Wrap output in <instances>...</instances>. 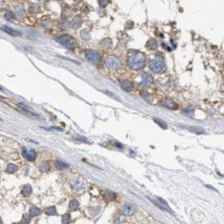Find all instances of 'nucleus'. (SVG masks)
Listing matches in <instances>:
<instances>
[{
    "label": "nucleus",
    "instance_id": "obj_1",
    "mask_svg": "<svg viewBox=\"0 0 224 224\" xmlns=\"http://www.w3.org/2000/svg\"><path fill=\"white\" fill-rule=\"evenodd\" d=\"M127 63L129 67L133 70H140L145 66V56L139 51H132L128 56Z\"/></svg>",
    "mask_w": 224,
    "mask_h": 224
},
{
    "label": "nucleus",
    "instance_id": "obj_2",
    "mask_svg": "<svg viewBox=\"0 0 224 224\" xmlns=\"http://www.w3.org/2000/svg\"><path fill=\"white\" fill-rule=\"evenodd\" d=\"M149 67L152 72L157 73L163 72L165 69V63L163 56L160 54L153 56V58L149 61Z\"/></svg>",
    "mask_w": 224,
    "mask_h": 224
},
{
    "label": "nucleus",
    "instance_id": "obj_3",
    "mask_svg": "<svg viewBox=\"0 0 224 224\" xmlns=\"http://www.w3.org/2000/svg\"><path fill=\"white\" fill-rule=\"evenodd\" d=\"M56 41L66 47H72L76 44L75 40L72 36L68 35H62V36H58L56 38Z\"/></svg>",
    "mask_w": 224,
    "mask_h": 224
},
{
    "label": "nucleus",
    "instance_id": "obj_4",
    "mask_svg": "<svg viewBox=\"0 0 224 224\" xmlns=\"http://www.w3.org/2000/svg\"><path fill=\"white\" fill-rule=\"evenodd\" d=\"M136 82L139 86L147 87L152 84V79L147 73H142L136 79Z\"/></svg>",
    "mask_w": 224,
    "mask_h": 224
},
{
    "label": "nucleus",
    "instance_id": "obj_5",
    "mask_svg": "<svg viewBox=\"0 0 224 224\" xmlns=\"http://www.w3.org/2000/svg\"><path fill=\"white\" fill-rule=\"evenodd\" d=\"M105 65L109 68L118 69L121 67V62L119 61V59L116 58L115 56H109L105 60Z\"/></svg>",
    "mask_w": 224,
    "mask_h": 224
},
{
    "label": "nucleus",
    "instance_id": "obj_6",
    "mask_svg": "<svg viewBox=\"0 0 224 224\" xmlns=\"http://www.w3.org/2000/svg\"><path fill=\"white\" fill-rule=\"evenodd\" d=\"M85 57H86L88 61H90L92 62H94V63L99 62L100 60V54L97 51H94V50H87L85 51Z\"/></svg>",
    "mask_w": 224,
    "mask_h": 224
},
{
    "label": "nucleus",
    "instance_id": "obj_7",
    "mask_svg": "<svg viewBox=\"0 0 224 224\" xmlns=\"http://www.w3.org/2000/svg\"><path fill=\"white\" fill-rule=\"evenodd\" d=\"M22 156L29 161H33L36 158V152L34 149L31 148H24L22 149Z\"/></svg>",
    "mask_w": 224,
    "mask_h": 224
},
{
    "label": "nucleus",
    "instance_id": "obj_8",
    "mask_svg": "<svg viewBox=\"0 0 224 224\" xmlns=\"http://www.w3.org/2000/svg\"><path fill=\"white\" fill-rule=\"evenodd\" d=\"M136 211H137V207H136L134 205L131 204V203H126V204H125L122 209L123 213H124L125 215H126V216H131V215L134 214Z\"/></svg>",
    "mask_w": 224,
    "mask_h": 224
},
{
    "label": "nucleus",
    "instance_id": "obj_9",
    "mask_svg": "<svg viewBox=\"0 0 224 224\" xmlns=\"http://www.w3.org/2000/svg\"><path fill=\"white\" fill-rule=\"evenodd\" d=\"M71 184H72V188L74 189L76 191H80V190L84 189V184L79 179H74L71 182Z\"/></svg>",
    "mask_w": 224,
    "mask_h": 224
},
{
    "label": "nucleus",
    "instance_id": "obj_10",
    "mask_svg": "<svg viewBox=\"0 0 224 224\" xmlns=\"http://www.w3.org/2000/svg\"><path fill=\"white\" fill-rule=\"evenodd\" d=\"M1 29L3 31H4L5 33H7L8 35L12 36H20L22 35V33L20 31L17 30V29H14L10 27H7V26H4L3 28H1Z\"/></svg>",
    "mask_w": 224,
    "mask_h": 224
},
{
    "label": "nucleus",
    "instance_id": "obj_11",
    "mask_svg": "<svg viewBox=\"0 0 224 224\" xmlns=\"http://www.w3.org/2000/svg\"><path fill=\"white\" fill-rule=\"evenodd\" d=\"M163 105H164L165 107L170 109V110H176V109H178L177 104L174 103V102H173V100H165V101L164 102Z\"/></svg>",
    "mask_w": 224,
    "mask_h": 224
},
{
    "label": "nucleus",
    "instance_id": "obj_12",
    "mask_svg": "<svg viewBox=\"0 0 224 224\" xmlns=\"http://www.w3.org/2000/svg\"><path fill=\"white\" fill-rule=\"evenodd\" d=\"M121 88H122L123 89H124L125 91H126V92H129V91H131V90L132 89V85H131V84L129 81H126V80L121 82Z\"/></svg>",
    "mask_w": 224,
    "mask_h": 224
},
{
    "label": "nucleus",
    "instance_id": "obj_13",
    "mask_svg": "<svg viewBox=\"0 0 224 224\" xmlns=\"http://www.w3.org/2000/svg\"><path fill=\"white\" fill-rule=\"evenodd\" d=\"M21 192L25 196H29L32 193V188L29 185H25L22 189Z\"/></svg>",
    "mask_w": 224,
    "mask_h": 224
},
{
    "label": "nucleus",
    "instance_id": "obj_14",
    "mask_svg": "<svg viewBox=\"0 0 224 224\" xmlns=\"http://www.w3.org/2000/svg\"><path fill=\"white\" fill-rule=\"evenodd\" d=\"M158 46V44H157V41L154 40V39H151L148 41V42L147 43V47L149 49V50H155Z\"/></svg>",
    "mask_w": 224,
    "mask_h": 224
},
{
    "label": "nucleus",
    "instance_id": "obj_15",
    "mask_svg": "<svg viewBox=\"0 0 224 224\" xmlns=\"http://www.w3.org/2000/svg\"><path fill=\"white\" fill-rule=\"evenodd\" d=\"M39 169L41 172H48L50 170V164L46 162H42L40 164Z\"/></svg>",
    "mask_w": 224,
    "mask_h": 224
},
{
    "label": "nucleus",
    "instance_id": "obj_16",
    "mask_svg": "<svg viewBox=\"0 0 224 224\" xmlns=\"http://www.w3.org/2000/svg\"><path fill=\"white\" fill-rule=\"evenodd\" d=\"M82 23H83V20L79 16H76L72 20V25H73L74 28H79L82 25Z\"/></svg>",
    "mask_w": 224,
    "mask_h": 224
},
{
    "label": "nucleus",
    "instance_id": "obj_17",
    "mask_svg": "<svg viewBox=\"0 0 224 224\" xmlns=\"http://www.w3.org/2000/svg\"><path fill=\"white\" fill-rule=\"evenodd\" d=\"M56 167L58 168V169L62 170V169H66L69 168V164H67V163H64V162H62V161H58L56 163Z\"/></svg>",
    "mask_w": 224,
    "mask_h": 224
},
{
    "label": "nucleus",
    "instance_id": "obj_18",
    "mask_svg": "<svg viewBox=\"0 0 224 224\" xmlns=\"http://www.w3.org/2000/svg\"><path fill=\"white\" fill-rule=\"evenodd\" d=\"M18 169H19V167L17 166L16 164H9L7 166V168H6V171H7L8 173H15V172H16V171L18 170Z\"/></svg>",
    "mask_w": 224,
    "mask_h": 224
},
{
    "label": "nucleus",
    "instance_id": "obj_19",
    "mask_svg": "<svg viewBox=\"0 0 224 224\" xmlns=\"http://www.w3.org/2000/svg\"><path fill=\"white\" fill-rule=\"evenodd\" d=\"M79 202L78 201H76V200H72L70 202H69V209L72 211H76V210L79 208Z\"/></svg>",
    "mask_w": 224,
    "mask_h": 224
},
{
    "label": "nucleus",
    "instance_id": "obj_20",
    "mask_svg": "<svg viewBox=\"0 0 224 224\" xmlns=\"http://www.w3.org/2000/svg\"><path fill=\"white\" fill-rule=\"evenodd\" d=\"M45 212H46L47 215H50V216L57 215V210H56V207H55V206H49V207L46 208V209H45Z\"/></svg>",
    "mask_w": 224,
    "mask_h": 224
},
{
    "label": "nucleus",
    "instance_id": "obj_21",
    "mask_svg": "<svg viewBox=\"0 0 224 224\" xmlns=\"http://www.w3.org/2000/svg\"><path fill=\"white\" fill-rule=\"evenodd\" d=\"M40 214V210L36 206H31L29 209V215L31 217H36Z\"/></svg>",
    "mask_w": 224,
    "mask_h": 224
},
{
    "label": "nucleus",
    "instance_id": "obj_22",
    "mask_svg": "<svg viewBox=\"0 0 224 224\" xmlns=\"http://www.w3.org/2000/svg\"><path fill=\"white\" fill-rule=\"evenodd\" d=\"M100 46L104 48H107V47L111 46V41L110 39H105L100 42Z\"/></svg>",
    "mask_w": 224,
    "mask_h": 224
},
{
    "label": "nucleus",
    "instance_id": "obj_23",
    "mask_svg": "<svg viewBox=\"0 0 224 224\" xmlns=\"http://www.w3.org/2000/svg\"><path fill=\"white\" fill-rule=\"evenodd\" d=\"M81 37H82V39H84V40H88L89 38H90V34H89V32H88V29H84V30H82V32H81Z\"/></svg>",
    "mask_w": 224,
    "mask_h": 224
},
{
    "label": "nucleus",
    "instance_id": "obj_24",
    "mask_svg": "<svg viewBox=\"0 0 224 224\" xmlns=\"http://www.w3.org/2000/svg\"><path fill=\"white\" fill-rule=\"evenodd\" d=\"M153 120H154V121L157 123L159 126H160L162 128H164V129H166L167 126L165 125V123L164 122V121H161V120H159V119H156V118H154Z\"/></svg>",
    "mask_w": 224,
    "mask_h": 224
},
{
    "label": "nucleus",
    "instance_id": "obj_25",
    "mask_svg": "<svg viewBox=\"0 0 224 224\" xmlns=\"http://www.w3.org/2000/svg\"><path fill=\"white\" fill-rule=\"evenodd\" d=\"M71 221V217L69 214H65L64 216H62V223H69Z\"/></svg>",
    "mask_w": 224,
    "mask_h": 224
},
{
    "label": "nucleus",
    "instance_id": "obj_26",
    "mask_svg": "<svg viewBox=\"0 0 224 224\" xmlns=\"http://www.w3.org/2000/svg\"><path fill=\"white\" fill-rule=\"evenodd\" d=\"M5 18L8 20H11L13 19H15V15L13 14V12L11 11H7L6 14H5Z\"/></svg>",
    "mask_w": 224,
    "mask_h": 224
},
{
    "label": "nucleus",
    "instance_id": "obj_27",
    "mask_svg": "<svg viewBox=\"0 0 224 224\" xmlns=\"http://www.w3.org/2000/svg\"><path fill=\"white\" fill-rule=\"evenodd\" d=\"M74 139H76L77 141H80V142H82V143H88V140H86L85 138H83V137H74Z\"/></svg>",
    "mask_w": 224,
    "mask_h": 224
},
{
    "label": "nucleus",
    "instance_id": "obj_28",
    "mask_svg": "<svg viewBox=\"0 0 224 224\" xmlns=\"http://www.w3.org/2000/svg\"><path fill=\"white\" fill-rule=\"evenodd\" d=\"M46 130H58L59 131H62V129L61 128V127H57V126H54V127H50V128H46Z\"/></svg>",
    "mask_w": 224,
    "mask_h": 224
},
{
    "label": "nucleus",
    "instance_id": "obj_29",
    "mask_svg": "<svg viewBox=\"0 0 224 224\" xmlns=\"http://www.w3.org/2000/svg\"><path fill=\"white\" fill-rule=\"evenodd\" d=\"M157 199L159 200L160 202L163 203V204H164V206H167V207H168V203H167L166 202L164 201V200H163V199H162V198H160V197H157Z\"/></svg>",
    "mask_w": 224,
    "mask_h": 224
},
{
    "label": "nucleus",
    "instance_id": "obj_30",
    "mask_svg": "<svg viewBox=\"0 0 224 224\" xmlns=\"http://www.w3.org/2000/svg\"><path fill=\"white\" fill-rule=\"evenodd\" d=\"M147 98H149L151 100H152V98H151V95L150 94H147V93H145L144 95H143V99H145V100H147V101H148V99Z\"/></svg>",
    "mask_w": 224,
    "mask_h": 224
}]
</instances>
